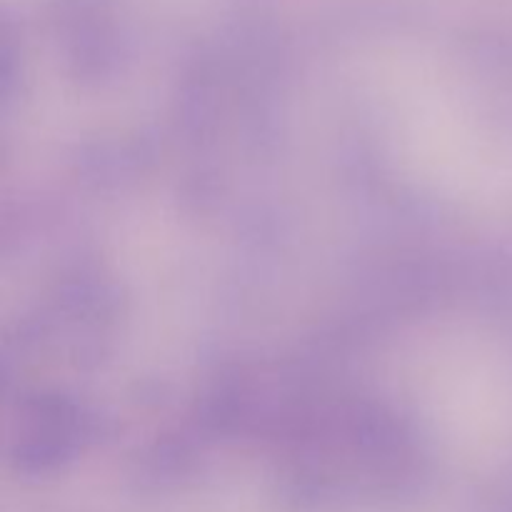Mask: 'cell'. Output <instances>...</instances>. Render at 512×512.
Here are the masks:
<instances>
[]
</instances>
